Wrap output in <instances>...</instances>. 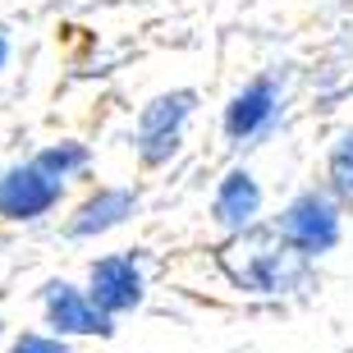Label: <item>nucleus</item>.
Masks as SVG:
<instances>
[{"label":"nucleus","instance_id":"f257e3e1","mask_svg":"<svg viewBox=\"0 0 353 353\" xmlns=\"http://www.w3.org/2000/svg\"><path fill=\"white\" fill-rule=\"evenodd\" d=\"M275 234H280V243H289V248L299 252V257H321V252H330L340 243V211L330 207L321 193H303L280 211Z\"/></svg>","mask_w":353,"mask_h":353},{"label":"nucleus","instance_id":"f03ea898","mask_svg":"<svg viewBox=\"0 0 353 353\" xmlns=\"http://www.w3.org/2000/svg\"><path fill=\"white\" fill-rule=\"evenodd\" d=\"M65 193V179H55L46 165H37V157L28 165L0 174V216L10 221H37L41 211H51Z\"/></svg>","mask_w":353,"mask_h":353},{"label":"nucleus","instance_id":"7ed1b4c3","mask_svg":"<svg viewBox=\"0 0 353 353\" xmlns=\"http://www.w3.org/2000/svg\"><path fill=\"white\" fill-rule=\"evenodd\" d=\"M188 115H193V92H165L152 105H143V115H138V152H143L147 165H161L165 157H174L179 129Z\"/></svg>","mask_w":353,"mask_h":353},{"label":"nucleus","instance_id":"20e7f679","mask_svg":"<svg viewBox=\"0 0 353 353\" xmlns=\"http://www.w3.org/2000/svg\"><path fill=\"white\" fill-rule=\"evenodd\" d=\"M88 294L105 316L129 312V307L143 303V271H138L133 257H101V262L92 266V289Z\"/></svg>","mask_w":353,"mask_h":353},{"label":"nucleus","instance_id":"39448f33","mask_svg":"<svg viewBox=\"0 0 353 353\" xmlns=\"http://www.w3.org/2000/svg\"><path fill=\"white\" fill-rule=\"evenodd\" d=\"M46 316L65 335H110V316L92 303V294L74 285H51L46 289Z\"/></svg>","mask_w":353,"mask_h":353},{"label":"nucleus","instance_id":"423d86ee","mask_svg":"<svg viewBox=\"0 0 353 353\" xmlns=\"http://www.w3.org/2000/svg\"><path fill=\"white\" fill-rule=\"evenodd\" d=\"M275 105H280V97H275L271 79L248 83V88L230 101V110H225V133H230V138H252L257 129H266V119L275 115Z\"/></svg>","mask_w":353,"mask_h":353},{"label":"nucleus","instance_id":"0eeeda50","mask_svg":"<svg viewBox=\"0 0 353 353\" xmlns=\"http://www.w3.org/2000/svg\"><path fill=\"white\" fill-rule=\"evenodd\" d=\"M262 211V188L248 170H230L216 188V221L225 230H248L252 216Z\"/></svg>","mask_w":353,"mask_h":353},{"label":"nucleus","instance_id":"6e6552de","mask_svg":"<svg viewBox=\"0 0 353 353\" xmlns=\"http://www.w3.org/2000/svg\"><path fill=\"white\" fill-rule=\"evenodd\" d=\"M124 216H133V193L129 188H101L97 197H88L69 225V234L74 239H92V234H105V230H115Z\"/></svg>","mask_w":353,"mask_h":353},{"label":"nucleus","instance_id":"1a4fd4ad","mask_svg":"<svg viewBox=\"0 0 353 353\" xmlns=\"http://www.w3.org/2000/svg\"><path fill=\"white\" fill-rule=\"evenodd\" d=\"M326 174H330V188L340 197L344 207H353V129H344L330 147V161H326Z\"/></svg>","mask_w":353,"mask_h":353},{"label":"nucleus","instance_id":"9d476101","mask_svg":"<svg viewBox=\"0 0 353 353\" xmlns=\"http://www.w3.org/2000/svg\"><path fill=\"white\" fill-rule=\"evenodd\" d=\"M37 165H46L55 179H65V174H74V170L88 165V152H83L79 143H60V147H46V152L37 157Z\"/></svg>","mask_w":353,"mask_h":353},{"label":"nucleus","instance_id":"9b49d317","mask_svg":"<svg viewBox=\"0 0 353 353\" xmlns=\"http://www.w3.org/2000/svg\"><path fill=\"white\" fill-rule=\"evenodd\" d=\"M10 353H69L60 340H51V335H23V340H14Z\"/></svg>","mask_w":353,"mask_h":353},{"label":"nucleus","instance_id":"f8f14e48","mask_svg":"<svg viewBox=\"0 0 353 353\" xmlns=\"http://www.w3.org/2000/svg\"><path fill=\"white\" fill-rule=\"evenodd\" d=\"M5 55H10V41L0 37V69H5Z\"/></svg>","mask_w":353,"mask_h":353}]
</instances>
